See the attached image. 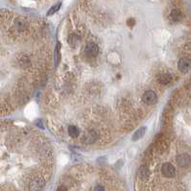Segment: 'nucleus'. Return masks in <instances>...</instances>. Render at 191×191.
Returning a JSON list of instances; mask_svg holds the SVG:
<instances>
[{"label":"nucleus","instance_id":"nucleus-1","mask_svg":"<svg viewBox=\"0 0 191 191\" xmlns=\"http://www.w3.org/2000/svg\"><path fill=\"white\" fill-rule=\"evenodd\" d=\"M45 186V181L41 177H35L31 179L29 183L30 191H43Z\"/></svg>","mask_w":191,"mask_h":191},{"label":"nucleus","instance_id":"nucleus-2","mask_svg":"<svg viewBox=\"0 0 191 191\" xmlns=\"http://www.w3.org/2000/svg\"><path fill=\"white\" fill-rule=\"evenodd\" d=\"M161 173L166 178H173L176 175V169L173 164L169 162H165L161 166Z\"/></svg>","mask_w":191,"mask_h":191},{"label":"nucleus","instance_id":"nucleus-3","mask_svg":"<svg viewBox=\"0 0 191 191\" xmlns=\"http://www.w3.org/2000/svg\"><path fill=\"white\" fill-rule=\"evenodd\" d=\"M99 52V48L97 46L96 43H89L86 45V48H85V54L86 57L89 58H92V57L97 56Z\"/></svg>","mask_w":191,"mask_h":191},{"label":"nucleus","instance_id":"nucleus-4","mask_svg":"<svg viewBox=\"0 0 191 191\" xmlns=\"http://www.w3.org/2000/svg\"><path fill=\"white\" fill-rule=\"evenodd\" d=\"M142 100L147 105H154L156 102V94L153 90H147L143 94Z\"/></svg>","mask_w":191,"mask_h":191},{"label":"nucleus","instance_id":"nucleus-5","mask_svg":"<svg viewBox=\"0 0 191 191\" xmlns=\"http://www.w3.org/2000/svg\"><path fill=\"white\" fill-rule=\"evenodd\" d=\"M177 163L179 166L183 167V168L189 167L191 165V156L187 154L179 155L177 158Z\"/></svg>","mask_w":191,"mask_h":191},{"label":"nucleus","instance_id":"nucleus-6","mask_svg":"<svg viewBox=\"0 0 191 191\" xmlns=\"http://www.w3.org/2000/svg\"><path fill=\"white\" fill-rule=\"evenodd\" d=\"M178 68L182 72H187L191 68V60L189 58H182L179 61Z\"/></svg>","mask_w":191,"mask_h":191},{"label":"nucleus","instance_id":"nucleus-7","mask_svg":"<svg viewBox=\"0 0 191 191\" xmlns=\"http://www.w3.org/2000/svg\"><path fill=\"white\" fill-rule=\"evenodd\" d=\"M137 176L142 181H146V179L149 178V169L147 166L145 165H141L138 170H137Z\"/></svg>","mask_w":191,"mask_h":191},{"label":"nucleus","instance_id":"nucleus-8","mask_svg":"<svg viewBox=\"0 0 191 191\" xmlns=\"http://www.w3.org/2000/svg\"><path fill=\"white\" fill-rule=\"evenodd\" d=\"M96 139H97V133H95V132H89V133H87L86 135H85V136H84V138H83L84 142L87 143V144L93 143Z\"/></svg>","mask_w":191,"mask_h":191},{"label":"nucleus","instance_id":"nucleus-9","mask_svg":"<svg viewBox=\"0 0 191 191\" xmlns=\"http://www.w3.org/2000/svg\"><path fill=\"white\" fill-rule=\"evenodd\" d=\"M182 12L178 9H175V10L172 11V12L170 13V16H169V18L172 22H178L182 19Z\"/></svg>","mask_w":191,"mask_h":191},{"label":"nucleus","instance_id":"nucleus-10","mask_svg":"<svg viewBox=\"0 0 191 191\" xmlns=\"http://www.w3.org/2000/svg\"><path fill=\"white\" fill-rule=\"evenodd\" d=\"M146 130H147L146 127H140L139 129H137L133 135V137H132L133 141H136V140L140 139L141 137H143L145 133H146Z\"/></svg>","mask_w":191,"mask_h":191},{"label":"nucleus","instance_id":"nucleus-11","mask_svg":"<svg viewBox=\"0 0 191 191\" xmlns=\"http://www.w3.org/2000/svg\"><path fill=\"white\" fill-rule=\"evenodd\" d=\"M159 83L160 84V85H163V86H165V85H168L170 82H171V80H172V77H171V75L170 74H168V73H163L161 74L159 77Z\"/></svg>","mask_w":191,"mask_h":191},{"label":"nucleus","instance_id":"nucleus-12","mask_svg":"<svg viewBox=\"0 0 191 191\" xmlns=\"http://www.w3.org/2000/svg\"><path fill=\"white\" fill-rule=\"evenodd\" d=\"M61 62V44L60 43H57V46L55 49V56H54V63L55 66H58Z\"/></svg>","mask_w":191,"mask_h":191},{"label":"nucleus","instance_id":"nucleus-13","mask_svg":"<svg viewBox=\"0 0 191 191\" xmlns=\"http://www.w3.org/2000/svg\"><path fill=\"white\" fill-rule=\"evenodd\" d=\"M14 28H16L17 31H23L26 28L25 20L22 19V18H17V19L14 21Z\"/></svg>","mask_w":191,"mask_h":191},{"label":"nucleus","instance_id":"nucleus-14","mask_svg":"<svg viewBox=\"0 0 191 191\" xmlns=\"http://www.w3.org/2000/svg\"><path fill=\"white\" fill-rule=\"evenodd\" d=\"M68 133H69V136L71 137H77L79 136V133H80V131H79V129L76 127V126L71 125V126L68 127Z\"/></svg>","mask_w":191,"mask_h":191},{"label":"nucleus","instance_id":"nucleus-15","mask_svg":"<svg viewBox=\"0 0 191 191\" xmlns=\"http://www.w3.org/2000/svg\"><path fill=\"white\" fill-rule=\"evenodd\" d=\"M61 6H62V3H61V2H58V3H57V4L53 5V6L51 7V8L49 9L48 12H47V16H52V14H56V13L60 10Z\"/></svg>","mask_w":191,"mask_h":191},{"label":"nucleus","instance_id":"nucleus-16","mask_svg":"<svg viewBox=\"0 0 191 191\" xmlns=\"http://www.w3.org/2000/svg\"><path fill=\"white\" fill-rule=\"evenodd\" d=\"M93 191H106V189H105V187L103 186V185H97L96 186L94 187Z\"/></svg>","mask_w":191,"mask_h":191},{"label":"nucleus","instance_id":"nucleus-17","mask_svg":"<svg viewBox=\"0 0 191 191\" xmlns=\"http://www.w3.org/2000/svg\"><path fill=\"white\" fill-rule=\"evenodd\" d=\"M35 124H36L39 128H41V129H43V128H44V126H43V120H41V119H37V120H36Z\"/></svg>","mask_w":191,"mask_h":191},{"label":"nucleus","instance_id":"nucleus-18","mask_svg":"<svg viewBox=\"0 0 191 191\" xmlns=\"http://www.w3.org/2000/svg\"><path fill=\"white\" fill-rule=\"evenodd\" d=\"M57 191H67V188L64 185H61L58 187V189H57Z\"/></svg>","mask_w":191,"mask_h":191}]
</instances>
